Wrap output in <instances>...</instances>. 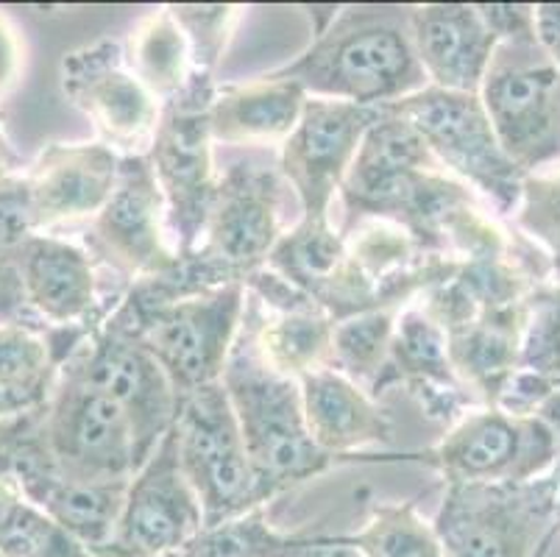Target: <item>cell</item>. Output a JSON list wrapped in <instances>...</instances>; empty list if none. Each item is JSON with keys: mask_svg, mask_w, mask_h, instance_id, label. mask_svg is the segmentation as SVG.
I'll return each instance as SVG.
<instances>
[{"mask_svg": "<svg viewBox=\"0 0 560 557\" xmlns=\"http://www.w3.org/2000/svg\"><path fill=\"white\" fill-rule=\"evenodd\" d=\"M288 184L277 151H241L218 162V187L196 252L179 257L162 279L137 282L151 295H185L246 282L265 268L284 234Z\"/></svg>", "mask_w": 560, "mask_h": 557, "instance_id": "1", "label": "cell"}, {"mask_svg": "<svg viewBox=\"0 0 560 557\" xmlns=\"http://www.w3.org/2000/svg\"><path fill=\"white\" fill-rule=\"evenodd\" d=\"M271 76L296 81L310 98L369 109L430 86L412 48L410 7H338L310 48Z\"/></svg>", "mask_w": 560, "mask_h": 557, "instance_id": "2", "label": "cell"}, {"mask_svg": "<svg viewBox=\"0 0 560 557\" xmlns=\"http://www.w3.org/2000/svg\"><path fill=\"white\" fill-rule=\"evenodd\" d=\"M221 385L265 504L329 466V457L315 446L304 423L299 380L284 376L265 360L248 310L229 351Z\"/></svg>", "mask_w": 560, "mask_h": 557, "instance_id": "3", "label": "cell"}, {"mask_svg": "<svg viewBox=\"0 0 560 557\" xmlns=\"http://www.w3.org/2000/svg\"><path fill=\"white\" fill-rule=\"evenodd\" d=\"M243 315L246 285L232 282L185 295H151L129 288L112 318L156 357L182 402L221 382Z\"/></svg>", "mask_w": 560, "mask_h": 557, "instance_id": "4", "label": "cell"}, {"mask_svg": "<svg viewBox=\"0 0 560 557\" xmlns=\"http://www.w3.org/2000/svg\"><path fill=\"white\" fill-rule=\"evenodd\" d=\"M480 101L508 160L529 176L560 162V68L541 48L536 23L499 37Z\"/></svg>", "mask_w": 560, "mask_h": 557, "instance_id": "5", "label": "cell"}, {"mask_svg": "<svg viewBox=\"0 0 560 557\" xmlns=\"http://www.w3.org/2000/svg\"><path fill=\"white\" fill-rule=\"evenodd\" d=\"M215 81L192 73L179 95L162 104L149 160L167 214V234L179 257L196 252L218 187V153L210 129Z\"/></svg>", "mask_w": 560, "mask_h": 557, "instance_id": "6", "label": "cell"}, {"mask_svg": "<svg viewBox=\"0 0 560 557\" xmlns=\"http://www.w3.org/2000/svg\"><path fill=\"white\" fill-rule=\"evenodd\" d=\"M28 436L45 463L62 477L129 483L140 468L126 413L65 362L43 413L28 427Z\"/></svg>", "mask_w": 560, "mask_h": 557, "instance_id": "7", "label": "cell"}, {"mask_svg": "<svg viewBox=\"0 0 560 557\" xmlns=\"http://www.w3.org/2000/svg\"><path fill=\"white\" fill-rule=\"evenodd\" d=\"M385 109L410 126L432 160L452 178L482 196L497 214H513L522 196L524 173L508 160L477 92L424 86Z\"/></svg>", "mask_w": 560, "mask_h": 557, "instance_id": "8", "label": "cell"}, {"mask_svg": "<svg viewBox=\"0 0 560 557\" xmlns=\"http://www.w3.org/2000/svg\"><path fill=\"white\" fill-rule=\"evenodd\" d=\"M558 519L552 468L527 483H450L432 527L444 557H533Z\"/></svg>", "mask_w": 560, "mask_h": 557, "instance_id": "9", "label": "cell"}, {"mask_svg": "<svg viewBox=\"0 0 560 557\" xmlns=\"http://www.w3.org/2000/svg\"><path fill=\"white\" fill-rule=\"evenodd\" d=\"M173 441L182 474L201 504L203 527L265 508L221 382L182 398Z\"/></svg>", "mask_w": 560, "mask_h": 557, "instance_id": "10", "label": "cell"}, {"mask_svg": "<svg viewBox=\"0 0 560 557\" xmlns=\"http://www.w3.org/2000/svg\"><path fill=\"white\" fill-rule=\"evenodd\" d=\"M65 365L106 393L126 413L142 466L179 416V393L173 391L156 357L109 315L65 360Z\"/></svg>", "mask_w": 560, "mask_h": 557, "instance_id": "11", "label": "cell"}, {"mask_svg": "<svg viewBox=\"0 0 560 557\" xmlns=\"http://www.w3.org/2000/svg\"><path fill=\"white\" fill-rule=\"evenodd\" d=\"M446 483H527L552 472L558 432L541 416L475 407L430 452Z\"/></svg>", "mask_w": 560, "mask_h": 557, "instance_id": "12", "label": "cell"}, {"mask_svg": "<svg viewBox=\"0 0 560 557\" xmlns=\"http://www.w3.org/2000/svg\"><path fill=\"white\" fill-rule=\"evenodd\" d=\"M65 98L93 123L101 146L124 156H145L160 123L162 104L131 73L124 43L98 39L65 54Z\"/></svg>", "mask_w": 560, "mask_h": 557, "instance_id": "13", "label": "cell"}, {"mask_svg": "<svg viewBox=\"0 0 560 557\" xmlns=\"http://www.w3.org/2000/svg\"><path fill=\"white\" fill-rule=\"evenodd\" d=\"M90 254L131 285L162 279L179 263L167 214L145 156H124L115 187L90 221Z\"/></svg>", "mask_w": 560, "mask_h": 557, "instance_id": "14", "label": "cell"}, {"mask_svg": "<svg viewBox=\"0 0 560 557\" xmlns=\"http://www.w3.org/2000/svg\"><path fill=\"white\" fill-rule=\"evenodd\" d=\"M380 109L329 98H307L296 129L277 151L279 173L299 204V218H332L354 153Z\"/></svg>", "mask_w": 560, "mask_h": 557, "instance_id": "15", "label": "cell"}, {"mask_svg": "<svg viewBox=\"0 0 560 557\" xmlns=\"http://www.w3.org/2000/svg\"><path fill=\"white\" fill-rule=\"evenodd\" d=\"M201 530V504L182 474L171 429L129 479L115 533L104 552L112 557H165L185 552Z\"/></svg>", "mask_w": 560, "mask_h": 557, "instance_id": "16", "label": "cell"}, {"mask_svg": "<svg viewBox=\"0 0 560 557\" xmlns=\"http://www.w3.org/2000/svg\"><path fill=\"white\" fill-rule=\"evenodd\" d=\"M25 301L50 329L95 332L117 304L101 301L93 254L59 234H25L9 248Z\"/></svg>", "mask_w": 560, "mask_h": 557, "instance_id": "17", "label": "cell"}, {"mask_svg": "<svg viewBox=\"0 0 560 557\" xmlns=\"http://www.w3.org/2000/svg\"><path fill=\"white\" fill-rule=\"evenodd\" d=\"M410 37L427 84L452 92H480L499 37L468 3L410 7Z\"/></svg>", "mask_w": 560, "mask_h": 557, "instance_id": "18", "label": "cell"}, {"mask_svg": "<svg viewBox=\"0 0 560 557\" xmlns=\"http://www.w3.org/2000/svg\"><path fill=\"white\" fill-rule=\"evenodd\" d=\"M307 92L296 81L265 73L243 84H215L210 129L218 146L237 151H279L302 117Z\"/></svg>", "mask_w": 560, "mask_h": 557, "instance_id": "19", "label": "cell"}, {"mask_svg": "<svg viewBox=\"0 0 560 557\" xmlns=\"http://www.w3.org/2000/svg\"><path fill=\"white\" fill-rule=\"evenodd\" d=\"M299 387L310 438L329 460L394 441V423L380 402L338 368H318L302 376Z\"/></svg>", "mask_w": 560, "mask_h": 557, "instance_id": "20", "label": "cell"}, {"mask_svg": "<svg viewBox=\"0 0 560 557\" xmlns=\"http://www.w3.org/2000/svg\"><path fill=\"white\" fill-rule=\"evenodd\" d=\"M131 73L160 104L179 95L190 76L196 73L190 61V45L185 31L173 18L171 7H160L142 14L124 43Z\"/></svg>", "mask_w": 560, "mask_h": 557, "instance_id": "21", "label": "cell"}, {"mask_svg": "<svg viewBox=\"0 0 560 557\" xmlns=\"http://www.w3.org/2000/svg\"><path fill=\"white\" fill-rule=\"evenodd\" d=\"M0 557H93V552L28 502L12 474L0 472Z\"/></svg>", "mask_w": 560, "mask_h": 557, "instance_id": "22", "label": "cell"}, {"mask_svg": "<svg viewBox=\"0 0 560 557\" xmlns=\"http://www.w3.org/2000/svg\"><path fill=\"white\" fill-rule=\"evenodd\" d=\"M396 313L399 306H376V310L335 321L332 368L365 387L371 396L388 368Z\"/></svg>", "mask_w": 560, "mask_h": 557, "instance_id": "23", "label": "cell"}, {"mask_svg": "<svg viewBox=\"0 0 560 557\" xmlns=\"http://www.w3.org/2000/svg\"><path fill=\"white\" fill-rule=\"evenodd\" d=\"M349 541L363 557H444L435 527L410 502L374 508L363 533Z\"/></svg>", "mask_w": 560, "mask_h": 557, "instance_id": "24", "label": "cell"}, {"mask_svg": "<svg viewBox=\"0 0 560 557\" xmlns=\"http://www.w3.org/2000/svg\"><path fill=\"white\" fill-rule=\"evenodd\" d=\"M511 218L516 232L536 243V252L547 259L555 288H560V162L524 176L522 196Z\"/></svg>", "mask_w": 560, "mask_h": 557, "instance_id": "25", "label": "cell"}, {"mask_svg": "<svg viewBox=\"0 0 560 557\" xmlns=\"http://www.w3.org/2000/svg\"><path fill=\"white\" fill-rule=\"evenodd\" d=\"M282 535L265 524L262 508L203 527L190 541L185 557H273Z\"/></svg>", "mask_w": 560, "mask_h": 557, "instance_id": "26", "label": "cell"}, {"mask_svg": "<svg viewBox=\"0 0 560 557\" xmlns=\"http://www.w3.org/2000/svg\"><path fill=\"white\" fill-rule=\"evenodd\" d=\"M522 371L560 391V288H538L522 340Z\"/></svg>", "mask_w": 560, "mask_h": 557, "instance_id": "27", "label": "cell"}, {"mask_svg": "<svg viewBox=\"0 0 560 557\" xmlns=\"http://www.w3.org/2000/svg\"><path fill=\"white\" fill-rule=\"evenodd\" d=\"M173 18L185 31L190 45V61L196 73H210L226 50L234 23L241 18L237 7H171Z\"/></svg>", "mask_w": 560, "mask_h": 557, "instance_id": "28", "label": "cell"}, {"mask_svg": "<svg viewBox=\"0 0 560 557\" xmlns=\"http://www.w3.org/2000/svg\"><path fill=\"white\" fill-rule=\"evenodd\" d=\"M12 324L45 326L39 324V318L32 313L28 301H25L23 279H20V270L12 252L0 245V326Z\"/></svg>", "mask_w": 560, "mask_h": 557, "instance_id": "29", "label": "cell"}, {"mask_svg": "<svg viewBox=\"0 0 560 557\" xmlns=\"http://www.w3.org/2000/svg\"><path fill=\"white\" fill-rule=\"evenodd\" d=\"M273 557H363L351 541L282 538Z\"/></svg>", "mask_w": 560, "mask_h": 557, "instance_id": "30", "label": "cell"}, {"mask_svg": "<svg viewBox=\"0 0 560 557\" xmlns=\"http://www.w3.org/2000/svg\"><path fill=\"white\" fill-rule=\"evenodd\" d=\"M23 70V43L9 20L0 14V98L18 84Z\"/></svg>", "mask_w": 560, "mask_h": 557, "instance_id": "31", "label": "cell"}, {"mask_svg": "<svg viewBox=\"0 0 560 557\" xmlns=\"http://www.w3.org/2000/svg\"><path fill=\"white\" fill-rule=\"evenodd\" d=\"M533 23H536V37L541 48L552 56V61L560 68V3L533 7Z\"/></svg>", "mask_w": 560, "mask_h": 557, "instance_id": "32", "label": "cell"}, {"mask_svg": "<svg viewBox=\"0 0 560 557\" xmlns=\"http://www.w3.org/2000/svg\"><path fill=\"white\" fill-rule=\"evenodd\" d=\"M14 176H18L14 153H12V148H9V142L3 140V135H0V190H3V187H7Z\"/></svg>", "mask_w": 560, "mask_h": 557, "instance_id": "33", "label": "cell"}, {"mask_svg": "<svg viewBox=\"0 0 560 557\" xmlns=\"http://www.w3.org/2000/svg\"><path fill=\"white\" fill-rule=\"evenodd\" d=\"M538 416H541L544 421L552 423V427H560V391H555L552 396L538 407Z\"/></svg>", "mask_w": 560, "mask_h": 557, "instance_id": "34", "label": "cell"}, {"mask_svg": "<svg viewBox=\"0 0 560 557\" xmlns=\"http://www.w3.org/2000/svg\"><path fill=\"white\" fill-rule=\"evenodd\" d=\"M555 432H558V460H555V474H558V479H560V427H552Z\"/></svg>", "mask_w": 560, "mask_h": 557, "instance_id": "35", "label": "cell"}, {"mask_svg": "<svg viewBox=\"0 0 560 557\" xmlns=\"http://www.w3.org/2000/svg\"><path fill=\"white\" fill-rule=\"evenodd\" d=\"M165 557H185L182 552H173V555H165Z\"/></svg>", "mask_w": 560, "mask_h": 557, "instance_id": "36", "label": "cell"}]
</instances>
